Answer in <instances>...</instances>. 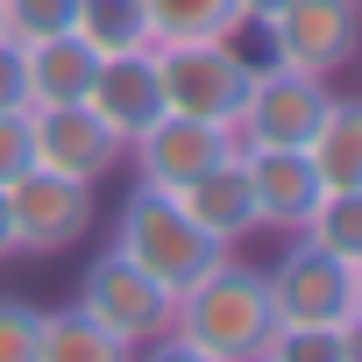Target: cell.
I'll use <instances>...</instances> for the list:
<instances>
[{"instance_id":"17","label":"cell","mask_w":362,"mask_h":362,"mask_svg":"<svg viewBox=\"0 0 362 362\" xmlns=\"http://www.w3.org/2000/svg\"><path fill=\"white\" fill-rule=\"evenodd\" d=\"M36 362H128V355H121V341H114L107 327H93L78 305H57V313H43V327H36Z\"/></svg>"},{"instance_id":"26","label":"cell","mask_w":362,"mask_h":362,"mask_svg":"<svg viewBox=\"0 0 362 362\" xmlns=\"http://www.w3.org/2000/svg\"><path fill=\"white\" fill-rule=\"evenodd\" d=\"M0 263H15V221H8V192H0Z\"/></svg>"},{"instance_id":"3","label":"cell","mask_w":362,"mask_h":362,"mask_svg":"<svg viewBox=\"0 0 362 362\" xmlns=\"http://www.w3.org/2000/svg\"><path fill=\"white\" fill-rule=\"evenodd\" d=\"M263 291L277 327H362V263L327 256L298 235H284V256L263 263Z\"/></svg>"},{"instance_id":"15","label":"cell","mask_w":362,"mask_h":362,"mask_svg":"<svg viewBox=\"0 0 362 362\" xmlns=\"http://www.w3.org/2000/svg\"><path fill=\"white\" fill-rule=\"evenodd\" d=\"M22 64H29V107H57V100H86L93 93L100 50L78 43L71 29H57L43 43H22Z\"/></svg>"},{"instance_id":"22","label":"cell","mask_w":362,"mask_h":362,"mask_svg":"<svg viewBox=\"0 0 362 362\" xmlns=\"http://www.w3.org/2000/svg\"><path fill=\"white\" fill-rule=\"evenodd\" d=\"M36 327H43V305L0 291V362H36Z\"/></svg>"},{"instance_id":"6","label":"cell","mask_w":362,"mask_h":362,"mask_svg":"<svg viewBox=\"0 0 362 362\" xmlns=\"http://www.w3.org/2000/svg\"><path fill=\"white\" fill-rule=\"evenodd\" d=\"M256 36H263L270 64L341 78L355 64V50H362V15H355V0H284L277 15L256 22Z\"/></svg>"},{"instance_id":"1","label":"cell","mask_w":362,"mask_h":362,"mask_svg":"<svg viewBox=\"0 0 362 362\" xmlns=\"http://www.w3.org/2000/svg\"><path fill=\"white\" fill-rule=\"evenodd\" d=\"M277 313H270V291H263V270L242 263L235 249L170 298V327H163V355H185V362H263V341H270Z\"/></svg>"},{"instance_id":"2","label":"cell","mask_w":362,"mask_h":362,"mask_svg":"<svg viewBox=\"0 0 362 362\" xmlns=\"http://www.w3.org/2000/svg\"><path fill=\"white\" fill-rule=\"evenodd\" d=\"M114 249H121L135 270H149L170 298L185 291V284H199V277L228 256L170 192H149V185H135V192L121 199V214H114Z\"/></svg>"},{"instance_id":"21","label":"cell","mask_w":362,"mask_h":362,"mask_svg":"<svg viewBox=\"0 0 362 362\" xmlns=\"http://www.w3.org/2000/svg\"><path fill=\"white\" fill-rule=\"evenodd\" d=\"M71 29V0H0V36L8 43H43Z\"/></svg>"},{"instance_id":"7","label":"cell","mask_w":362,"mask_h":362,"mask_svg":"<svg viewBox=\"0 0 362 362\" xmlns=\"http://www.w3.org/2000/svg\"><path fill=\"white\" fill-rule=\"evenodd\" d=\"M334 100V78H313V71H291V64H256L249 71V100L235 114V142L242 149H305V135L320 128Z\"/></svg>"},{"instance_id":"11","label":"cell","mask_w":362,"mask_h":362,"mask_svg":"<svg viewBox=\"0 0 362 362\" xmlns=\"http://www.w3.org/2000/svg\"><path fill=\"white\" fill-rule=\"evenodd\" d=\"M177 206H185L221 249H242L249 235H263L256 228V185H249V156L235 149V156H221L214 170H199L185 192H170Z\"/></svg>"},{"instance_id":"5","label":"cell","mask_w":362,"mask_h":362,"mask_svg":"<svg viewBox=\"0 0 362 362\" xmlns=\"http://www.w3.org/2000/svg\"><path fill=\"white\" fill-rule=\"evenodd\" d=\"M93 327H107L114 341H121V355H142V348H156L163 341V327H170V291L149 277V270H135L114 242L78 270V298H71Z\"/></svg>"},{"instance_id":"24","label":"cell","mask_w":362,"mask_h":362,"mask_svg":"<svg viewBox=\"0 0 362 362\" xmlns=\"http://www.w3.org/2000/svg\"><path fill=\"white\" fill-rule=\"evenodd\" d=\"M29 107V64H22V43L0 36V114H22Z\"/></svg>"},{"instance_id":"10","label":"cell","mask_w":362,"mask_h":362,"mask_svg":"<svg viewBox=\"0 0 362 362\" xmlns=\"http://www.w3.org/2000/svg\"><path fill=\"white\" fill-rule=\"evenodd\" d=\"M29 149L43 170L78 177V185H100V177L121 170V135L86 107V100H57V107H29Z\"/></svg>"},{"instance_id":"23","label":"cell","mask_w":362,"mask_h":362,"mask_svg":"<svg viewBox=\"0 0 362 362\" xmlns=\"http://www.w3.org/2000/svg\"><path fill=\"white\" fill-rule=\"evenodd\" d=\"M29 163H36V149H29V107L22 114H0V192H8Z\"/></svg>"},{"instance_id":"13","label":"cell","mask_w":362,"mask_h":362,"mask_svg":"<svg viewBox=\"0 0 362 362\" xmlns=\"http://www.w3.org/2000/svg\"><path fill=\"white\" fill-rule=\"evenodd\" d=\"M249 156V185H256V228L263 235H298L305 206L320 199L313 170L298 149H242Z\"/></svg>"},{"instance_id":"12","label":"cell","mask_w":362,"mask_h":362,"mask_svg":"<svg viewBox=\"0 0 362 362\" xmlns=\"http://www.w3.org/2000/svg\"><path fill=\"white\" fill-rule=\"evenodd\" d=\"M86 107L128 142L149 114H163V93H156V64H149V50H121V57H100V71H93V93H86Z\"/></svg>"},{"instance_id":"19","label":"cell","mask_w":362,"mask_h":362,"mask_svg":"<svg viewBox=\"0 0 362 362\" xmlns=\"http://www.w3.org/2000/svg\"><path fill=\"white\" fill-rule=\"evenodd\" d=\"M298 242L362 263V192H320L305 206V221H298Z\"/></svg>"},{"instance_id":"25","label":"cell","mask_w":362,"mask_h":362,"mask_svg":"<svg viewBox=\"0 0 362 362\" xmlns=\"http://www.w3.org/2000/svg\"><path fill=\"white\" fill-rule=\"evenodd\" d=\"M235 8H242V29H256L263 15H277V8H284V0H235Z\"/></svg>"},{"instance_id":"18","label":"cell","mask_w":362,"mask_h":362,"mask_svg":"<svg viewBox=\"0 0 362 362\" xmlns=\"http://www.w3.org/2000/svg\"><path fill=\"white\" fill-rule=\"evenodd\" d=\"M71 36H78V43H93L100 57H121V50H149L142 0H71Z\"/></svg>"},{"instance_id":"14","label":"cell","mask_w":362,"mask_h":362,"mask_svg":"<svg viewBox=\"0 0 362 362\" xmlns=\"http://www.w3.org/2000/svg\"><path fill=\"white\" fill-rule=\"evenodd\" d=\"M298 156H305V170H313L320 192H362V100L334 93Z\"/></svg>"},{"instance_id":"20","label":"cell","mask_w":362,"mask_h":362,"mask_svg":"<svg viewBox=\"0 0 362 362\" xmlns=\"http://www.w3.org/2000/svg\"><path fill=\"white\" fill-rule=\"evenodd\" d=\"M355 327H270L263 362H355Z\"/></svg>"},{"instance_id":"8","label":"cell","mask_w":362,"mask_h":362,"mask_svg":"<svg viewBox=\"0 0 362 362\" xmlns=\"http://www.w3.org/2000/svg\"><path fill=\"white\" fill-rule=\"evenodd\" d=\"M242 142H235V128H221V121H199V114H149L135 135H128V149H121V163H135V185H149V192H185L199 170H214L221 156H235Z\"/></svg>"},{"instance_id":"16","label":"cell","mask_w":362,"mask_h":362,"mask_svg":"<svg viewBox=\"0 0 362 362\" xmlns=\"http://www.w3.org/2000/svg\"><path fill=\"white\" fill-rule=\"evenodd\" d=\"M149 43H192V36H242L235 0H142Z\"/></svg>"},{"instance_id":"9","label":"cell","mask_w":362,"mask_h":362,"mask_svg":"<svg viewBox=\"0 0 362 362\" xmlns=\"http://www.w3.org/2000/svg\"><path fill=\"white\" fill-rule=\"evenodd\" d=\"M93 192L78 177H57L43 163H29L15 185H8V221H15V256H71L93 235Z\"/></svg>"},{"instance_id":"4","label":"cell","mask_w":362,"mask_h":362,"mask_svg":"<svg viewBox=\"0 0 362 362\" xmlns=\"http://www.w3.org/2000/svg\"><path fill=\"white\" fill-rule=\"evenodd\" d=\"M149 64H156V93L170 114H199V121H221L235 128L242 100H249V57L235 50V36H192V43H149Z\"/></svg>"}]
</instances>
